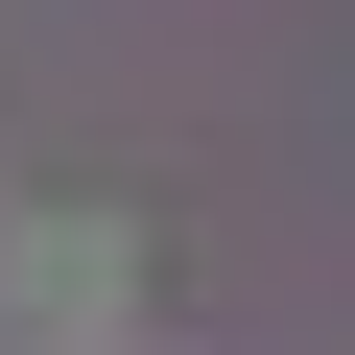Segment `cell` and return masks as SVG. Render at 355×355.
<instances>
[{
	"label": "cell",
	"instance_id": "cell-1",
	"mask_svg": "<svg viewBox=\"0 0 355 355\" xmlns=\"http://www.w3.org/2000/svg\"><path fill=\"white\" fill-rule=\"evenodd\" d=\"M0 308H24L48 355H142V308H166V261H142L119 214H0Z\"/></svg>",
	"mask_w": 355,
	"mask_h": 355
}]
</instances>
